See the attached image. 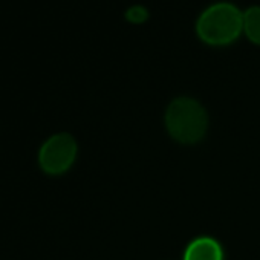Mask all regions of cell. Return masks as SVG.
<instances>
[{
	"mask_svg": "<svg viewBox=\"0 0 260 260\" xmlns=\"http://www.w3.org/2000/svg\"><path fill=\"white\" fill-rule=\"evenodd\" d=\"M243 32V11L231 2H216L198 17L196 34L211 46H226Z\"/></svg>",
	"mask_w": 260,
	"mask_h": 260,
	"instance_id": "6da1fadb",
	"label": "cell"
},
{
	"mask_svg": "<svg viewBox=\"0 0 260 260\" xmlns=\"http://www.w3.org/2000/svg\"><path fill=\"white\" fill-rule=\"evenodd\" d=\"M166 127L175 141L185 146L198 144L208 130L207 110L194 98H175L166 110Z\"/></svg>",
	"mask_w": 260,
	"mask_h": 260,
	"instance_id": "7a4b0ae2",
	"label": "cell"
},
{
	"mask_svg": "<svg viewBox=\"0 0 260 260\" xmlns=\"http://www.w3.org/2000/svg\"><path fill=\"white\" fill-rule=\"evenodd\" d=\"M78 146L72 135L57 134L52 135L40 149L39 164L48 175L66 173L77 159Z\"/></svg>",
	"mask_w": 260,
	"mask_h": 260,
	"instance_id": "3957f363",
	"label": "cell"
},
{
	"mask_svg": "<svg viewBox=\"0 0 260 260\" xmlns=\"http://www.w3.org/2000/svg\"><path fill=\"white\" fill-rule=\"evenodd\" d=\"M184 260H223V248L216 239L201 236L187 245Z\"/></svg>",
	"mask_w": 260,
	"mask_h": 260,
	"instance_id": "277c9868",
	"label": "cell"
},
{
	"mask_svg": "<svg viewBox=\"0 0 260 260\" xmlns=\"http://www.w3.org/2000/svg\"><path fill=\"white\" fill-rule=\"evenodd\" d=\"M243 34L260 46V7H249L243 11Z\"/></svg>",
	"mask_w": 260,
	"mask_h": 260,
	"instance_id": "5b68a950",
	"label": "cell"
},
{
	"mask_svg": "<svg viewBox=\"0 0 260 260\" xmlns=\"http://www.w3.org/2000/svg\"><path fill=\"white\" fill-rule=\"evenodd\" d=\"M125 19L130 23H144L149 19V11L143 5H134L125 11Z\"/></svg>",
	"mask_w": 260,
	"mask_h": 260,
	"instance_id": "8992f818",
	"label": "cell"
}]
</instances>
